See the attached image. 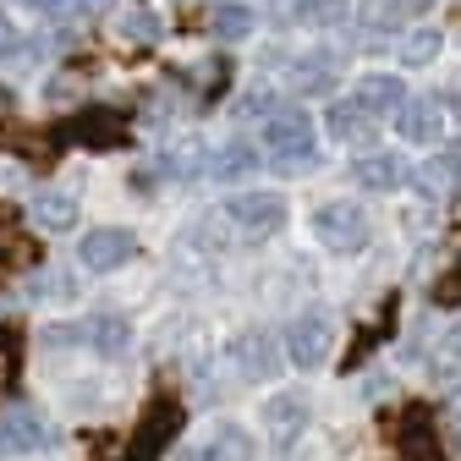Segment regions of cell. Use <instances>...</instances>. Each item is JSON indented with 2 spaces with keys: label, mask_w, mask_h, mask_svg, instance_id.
Masks as SVG:
<instances>
[{
  "label": "cell",
  "mask_w": 461,
  "mask_h": 461,
  "mask_svg": "<svg viewBox=\"0 0 461 461\" xmlns=\"http://www.w3.org/2000/svg\"><path fill=\"white\" fill-rule=\"evenodd\" d=\"M434 0H374L368 6V17H374V28H384V23H395V17H418V12H429Z\"/></svg>",
  "instance_id": "7402d4cb"
},
{
  "label": "cell",
  "mask_w": 461,
  "mask_h": 461,
  "mask_svg": "<svg viewBox=\"0 0 461 461\" xmlns=\"http://www.w3.org/2000/svg\"><path fill=\"white\" fill-rule=\"evenodd\" d=\"M445 423H450V429H461V374L445 384Z\"/></svg>",
  "instance_id": "4316f807"
},
{
  "label": "cell",
  "mask_w": 461,
  "mask_h": 461,
  "mask_svg": "<svg viewBox=\"0 0 461 461\" xmlns=\"http://www.w3.org/2000/svg\"><path fill=\"white\" fill-rule=\"evenodd\" d=\"M115 33H122L127 44H154L159 39V23H154V12H122Z\"/></svg>",
  "instance_id": "44dd1931"
},
{
  "label": "cell",
  "mask_w": 461,
  "mask_h": 461,
  "mask_svg": "<svg viewBox=\"0 0 461 461\" xmlns=\"http://www.w3.org/2000/svg\"><path fill=\"white\" fill-rule=\"evenodd\" d=\"M439 165H445V176H450V182H461V143H450V149L439 154Z\"/></svg>",
  "instance_id": "f546056e"
},
{
  "label": "cell",
  "mask_w": 461,
  "mask_h": 461,
  "mask_svg": "<svg viewBox=\"0 0 461 461\" xmlns=\"http://www.w3.org/2000/svg\"><path fill=\"white\" fill-rule=\"evenodd\" d=\"M253 6H242V0H220V6H214V33L220 39H230V44H237V39H248L253 33Z\"/></svg>",
  "instance_id": "d6986e66"
},
{
  "label": "cell",
  "mask_w": 461,
  "mask_h": 461,
  "mask_svg": "<svg viewBox=\"0 0 461 461\" xmlns=\"http://www.w3.org/2000/svg\"><path fill=\"white\" fill-rule=\"evenodd\" d=\"M395 445L407 450L412 461H434L439 456V439H434V418L423 407H412L407 418H395Z\"/></svg>",
  "instance_id": "9a60e30c"
},
{
  "label": "cell",
  "mask_w": 461,
  "mask_h": 461,
  "mask_svg": "<svg viewBox=\"0 0 461 461\" xmlns=\"http://www.w3.org/2000/svg\"><path fill=\"white\" fill-rule=\"evenodd\" d=\"M0 50H17V23L0 12Z\"/></svg>",
  "instance_id": "4dcf8cb0"
},
{
  "label": "cell",
  "mask_w": 461,
  "mask_h": 461,
  "mask_svg": "<svg viewBox=\"0 0 461 461\" xmlns=\"http://www.w3.org/2000/svg\"><path fill=\"white\" fill-rule=\"evenodd\" d=\"M429 363H434V368H461V324L439 330V340L429 346Z\"/></svg>",
  "instance_id": "603a6c76"
},
{
  "label": "cell",
  "mask_w": 461,
  "mask_h": 461,
  "mask_svg": "<svg viewBox=\"0 0 461 461\" xmlns=\"http://www.w3.org/2000/svg\"><path fill=\"white\" fill-rule=\"evenodd\" d=\"M258 138L280 159H313V122H308V110H275V115H264V132Z\"/></svg>",
  "instance_id": "5b68a950"
},
{
  "label": "cell",
  "mask_w": 461,
  "mask_h": 461,
  "mask_svg": "<svg viewBox=\"0 0 461 461\" xmlns=\"http://www.w3.org/2000/svg\"><path fill=\"white\" fill-rule=\"evenodd\" d=\"M434 303H439V308H461V258L434 280Z\"/></svg>",
  "instance_id": "d4e9b609"
},
{
  "label": "cell",
  "mask_w": 461,
  "mask_h": 461,
  "mask_svg": "<svg viewBox=\"0 0 461 461\" xmlns=\"http://www.w3.org/2000/svg\"><path fill=\"white\" fill-rule=\"evenodd\" d=\"M346 104H357L368 122H379V115H395L401 104H407V88H401V77L374 72V77H357L352 83V99H346Z\"/></svg>",
  "instance_id": "8fae6325"
},
{
  "label": "cell",
  "mask_w": 461,
  "mask_h": 461,
  "mask_svg": "<svg viewBox=\"0 0 461 461\" xmlns=\"http://www.w3.org/2000/svg\"><path fill=\"white\" fill-rule=\"evenodd\" d=\"M225 214L237 220L242 230H253V237H269V230L285 225V198L280 193H230Z\"/></svg>",
  "instance_id": "ba28073f"
},
{
  "label": "cell",
  "mask_w": 461,
  "mask_h": 461,
  "mask_svg": "<svg viewBox=\"0 0 461 461\" xmlns=\"http://www.w3.org/2000/svg\"><path fill=\"white\" fill-rule=\"evenodd\" d=\"M303 429H308V395H303V390H280L269 407H264V434H269V445L285 450Z\"/></svg>",
  "instance_id": "30bf717a"
},
{
  "label": "cell",
  "mask_w": 461,
  "mask_h": 461,
  "mask_svg": "<svg viewBox=\"0 0 461 461\" xmlns=\"http://www.w3.org/2000/svg\"><path fill=\"white\" fill-rule=\"evenodd\" d=\"M330 132H335L340 143H374V122H368L357 104H346V99L330 110Z\"/></svg>",
  "instance_id": "ac0fdd59"
},
{
  "label": "cell",
  "mask_w": 461,
  "mask_h": 461,
  "mask_svg": "<svg viewBox=\"0 0 461 461\" xmlns=\"http://www.w3.org/2000/svg\"><path fill=\"white\" fill-rule=\"evenodd\" d=\"M335 6H340V0H297V17H303V23H319V17H330Z\"/></svg>",
  "instance_id": "83f0119b"
},
{
  "label": "cell",
  "mask_w": 461,
  "mask_h": 461,
  "mask_svg": "<svg viewBox=\"0 0 461 461\" xmlns=\"http://www.w3.org/2000/svg\"><path fill=\"white\" fill-rule=\"evenodd\" d=\"M230 363H237L248 379H269V374H280L285 352H280V340L269 330H242V335H230Z\"/></svg>",
  "instance_id": "52a82bcc"
},
{
  "label": "cell",
  "mask_w": 461,
  "mask_h": 461,
  "mask_svg": "<svg viewBox=\"0 0 461 461\" xmlns=\"http://www.w3.org/2000/svg\"><path fill=\"white\" fill-rule=\"evenodd\" d=\"M313 230H319V242H324L330 253H363L368 237H374V220H368L363 203L335 198V203H324V209L313 214Z\"/></svg>",
  "instance_id": "6da1fadb"
},
{
  "label": "cell",
  "mask_w": 461,
  "mask_h": 461,
  "mask_svg": "<svg viewBox=\"0 0 461 461\" xmlns=\"http://www.w3.org/2000/svg\"><path fill=\"white\" fill-rule=\"evenodd\" d=\"M445 132V110L434 99H407L395 110V138H407V143H439Z\"/></svg>",
  "instance_id": "7c38bea8"
},
{
  "label": "cell",
  "mask_w": 461,
  "mask_h": 461,
  "mask_svg": "<svg viewBox=\"0 0 461 461\" xmlns=\"http://www.w3.org/2000/svg\"><path fill=\"white\" fill-rule=\"evenodd\" d=\"M292 83H297V94H324L330 88V72H297Z\"/></svg>",
  "instance_id": "f1b7e54d"
},
{
  "label": "cell",
  "mask_w": 461,
  "mask_h": 461,
  "mask_svg": "<svg viewBox=\"0 0 461 461\" xmlns=\"http://www.w3.org/2000/svg\"><path fill=\"white\" fill-rule=\"evenodd\" d=\"M253 165H258V154L237 143V149H225V154H214V165H209V170H214V176H242V170H253Z\"/></svg>",
  "instance_id": "cb8c5ba5"
},
{
  "label": "cell",
  "mask_w": 461,
  "mask_h": 461,
  "mask_svg": "<svg viewBox=\"0 0 461 461\" xmlns=\"http://www.w3.org/2000/svg\"><path fill=\"white\" fill-rule=\"evenodd\" d=\"M439 28H418V33H407L401 39V61L407 67H429V61H439Z\"/></svg>",
  "instance_id": "ffe728a7"
},
{
  "label": "cell",
  "mask_w": 461,
  "mask_h": 461,
  "mask_svg": "<svg viewBox=\"0 0 461 461\" xmlns=\"http://www.w3.org/2000/svg\"><path fill=\"white\" fill-rule=\"evenodd\" d=\"M285 357H292L297 368H324L330 352H335V313L330 308H308L292 319V330H285Z\"/></svg>",
  "instance_id": "7a4b0ae2"
},
{
  "label": "cell",
  "mask_w": 461,
  "mask_h": 461,
  "mask_svg": "<svg viewBox=\"0 0 461 461\" xmlns=\"http://www.w3.org/2000/svg\"><path fill=\"white\" fill-rule=\"evenodd\" d=\"M67 138H77L88 149H110V143L127 138V122H122V110H88V115H72L67 122Z\"/></svg>",
  "instance_id": "4fadbf2b"
},
{
  "label": "cell",
  "mask_w": 461,
  "mask_h": 461,
  "mask_svg": "<svg viewBox=\"0 0 461 461\" xmlns=\"http://www.w3.org/2000/svg\"><path fill=\"white\" fill-rule=\"evenodd\" d=\"M176 429H182V401H176V395H154L122 461H159V450L176 439Z\"/></svg>",
  "instance_id": "3957f363"
},
{
  "label": "cell",
  "mask_w": 461,
  "mask_h": 461,
  "mask_svg": "<svg viewBox=\"0 0 461 461\" xmlns=\"http://www.w3.org/2000/svg\"><path fill=\"white\" fill-rule=\"evenodd\" d=\"M352 182L363 193H395L401 182H407V165H401L395 154H363V159H352Z\"/></svg>",
  "instance_id": "5bb4252c"
},
{
  "label": "cell",
  "mask_w": 461,
  "mask_h": 461,
  "mask_svg": "<svg viewBox=\"0 0 461 461\" xmlns=\"http://www.w3.org/2000/svg\"><path fill=\"white\" fill-rule=\"evenodd\" d=\"M193 461H253V439H248L237 423H225V429L209 434V445H203Z\"/></svg>",
  "instance_id": "2e32d148"
},
{
  "label": "cell",
  "mask_w": 461,
  "mask_h": 461,
  "mask_svg": "<svg viewBox=\"0 0 461 461\" xmlns=\"http://www.w3.org/2000/svg\"><path fill=\"white\" fill-rule=\"evenodd\" d=\"M23 6H33V12H61V6H72V0H23Z\"/></svg>",
  "instance_id": "1f68e13d"
},
{
  "label": "cell",
  "mask_w": 461,
  "mask_h": 461,
  "mask_svg": "<svg viewBox=\"0 0 461 461\" xmlns=\"http://www.w3.org/2000/svg\"><path fill=\"white\" fill-rule=\"evenodd\" d=\"M28 209H33V220H39L44 230H72V225H77V198H72V193H39Z\"/></svg>",
  "instance_id": "e0dca14e"
},
{
  "label": "cell",
  "mask_w": 461,
  "mask_h": 461,
  "mask_svg": "<svg viewBox=\"0 0 461 461\" xmlns=\"http://www.w3.org/2000/svg\"><path fill=\"white\" fill-rule=\"evenodd\" d=\"M132 253H138V242H132V230H122V225H99V230H88V237L77 242V264L94 269V275L122 269Z\"/></svg>",
  "instance_id": "8992f818"
},
{
  "label": "cell",
  "mask_w": 461,
  "mask_h": 461,
  "mask_svg": "<svg viewBox=\"0 0 461 461\" xmlns=\"http://www.w3.org/2000/svg\"><path fill=\"white\" fill-rule=\"evenodd\" d=\"M412 182H418V193H429V198H445V193L456 187V182L445 176V165H439V159H434L429 170H418V176H412Z\"/></svg>",
  "instance_id": "484cf974"
},
{
  "label": "cell",
  "mask_w": 461,
  "mask_h": 461,
  "mask_svg": "<svg viewBox=\"0 0 461 461\" xmlns=\"http://www.w3.org/2000/svg\"><path fill=\"white\" fill-rule=\"evenodd\" d=\"M50 340H77V346H94V352H104V357H122L127 340H132V324L122 313H94L83 324H55Z\"/></svg>",
  "instance_id": "277c9868"
},
{
  "label": "cell",
  "mask_w": 461,
  "mask_h": 461,
  "mask_svg": "<svg viewBox=\"0 0 461 461\" xmlns=\"http://www.w3.org/2000/svg\"><path fill=\"white\" fill-rule=\"evenodd\" d=\"M50 429L33 407L12 401V407H0V456H28V450H44Z\"/></svg>",
  "instance_id": "9c48e42d"
}]
</instances>
